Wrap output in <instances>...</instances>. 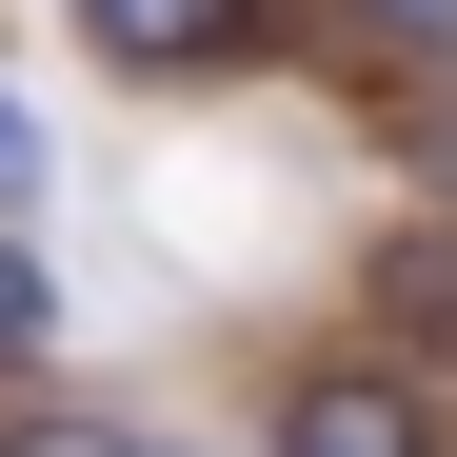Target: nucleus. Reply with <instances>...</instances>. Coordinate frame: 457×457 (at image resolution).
Listing matches in <instances>:
<instances>
[{
    "label": "nucleus",
    "instance_id": "obj_1",
    "mask_svg": "<svg viewBox=\"0 0 457 457\" xmlns=\"http://www.w3.org/2000/svg\"><path fill=\"white\" fill-rule=\"evenodd\" d=\"M259 457H457V418H437V378H418V358L319 338V358H278V378H259Z\"/></svg>",
    "mask_w": 457,
    "mask_h": 457
},
{
    "label": "nucleus",
    "instance_id": "obj_2",
    "mask_svg": "<svg viewBox=\"0 0 457 457\" xmlns=\"http://www.w3.org/2000/svg\"><path fill=\"white\" fill-rule=\"evenodd\" d=\"M298 40V0H80V60L139 100H219V80H259V60Z\"/></svg>",
    "mask_w": 457,
    "mask_h": 457
},
{
    "label": "nucleus",
    "instance_id": "obj_3",
    "mask_svg": "<svg viewBox=\"0 0 457 457\" xmlns=\"http://www.w3.org/2000/svg\"><path fill=\"white\" fill-rule=\"evenodd\" d=\"M358 338L418 358V378H457V219H378V259H358Z\"/></svg>",
    "mask_w": 457,
    "mask_h": 457
},
{
    "label": "nucleus",
    "instance_id": "obj_4",
    "mask_svg": "<svg viewBox=\"0 0 457 457\" xmlns=\"http://www.w3.org/2000/svg\"><path fill=\"white\" fill-rule=\"evenodd\" d=\"M319 40L378 100H457V0H319Z\"/></svg>",
    "mask_w": 457,
    "mask_h": 457
},
{
    "label": "nucleus",
    "instance_id": "obj_5",
    "mask_svg": "<svg viewBox=\"0 0 457 457\" xmlns=\"http://www.w3.org/2000/svg\"><path fill=\"white\" fill-rule=\"evenodd\" d=\"M60 358V278H40V239L0 219V378H40Z\"/></svg>",
    "mask_w": 457,
    "mask_h": 457
},
{
    "label": "nucleus",
    "instance_id": "obj_6",
    "mask_svg": "<svg viewBox=\"0 0 457 457\" xmlns=\"http://www.w3.org/2000/svg\"><path fill=\"white\" fill-rule=\"evenodd\" d=\"M0 457H160V437H120V418H80V398H21Z\"/></svg>",
    "mask_w": 457,
    "mask_h": 457
},
{
    "label": "nucleus",
    "instance_id": "obj_7",
    "mask_svg": "<svg viewBox=\"0 0 457 457\" xmlns=\"http://www.w3.org/2000/svg\"><path fill=\"white\" fill-rule=\"evenodd\" d=\"M21 199H40V120L0 100V219H21Z\"/></svg>",
    "mask_w": 457,
    "mask_h": 457
}]
</instances>
